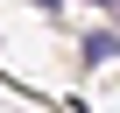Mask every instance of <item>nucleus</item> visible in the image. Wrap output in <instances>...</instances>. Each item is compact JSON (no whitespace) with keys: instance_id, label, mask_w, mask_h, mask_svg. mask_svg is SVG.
Returning a JSON list of instances; mask_svg holds the SVG:
<instances>
[{"instance_id":"obj_3","label":"nucleus","mask_w":120,"mask_h":113,"mask_svg":"<svg viewBox=\"0 0 120 113\" xmlns=\"http://www.w3.org/2000/svg\"><path fill=\"white\" fill-rule=\"evenodd\" d=\"M92 7H120V0H92Z\"/></svg>"},{"instance_id":"obj_1","label":"nucleus","mask_w":120,"mask_h":113,"mask_svg":"<svg viewBox=\"0 0 120 113\" xmlns=\"http://www.w3.org/2000/svg\"><path fill=\"white\" fill-rule=\"evenodd\" d=\"M113 56H120V35L113 28H92L85 35V64H113Z\"/></svg>"},{"instance_id":"obj_2","label":"nucleus","mask_w":120,"mask_h":113,"mask_svg":"<svg viewBox=\"0 0 120 113\" xmlns=\"http://www.w3.org/2000/svg\"><path fill=\"white\" fill-rule=\"evenodd\" d=\"M35 7H42V14H56V7H64V0H35Z\"/></svg>"}]
</instances>
